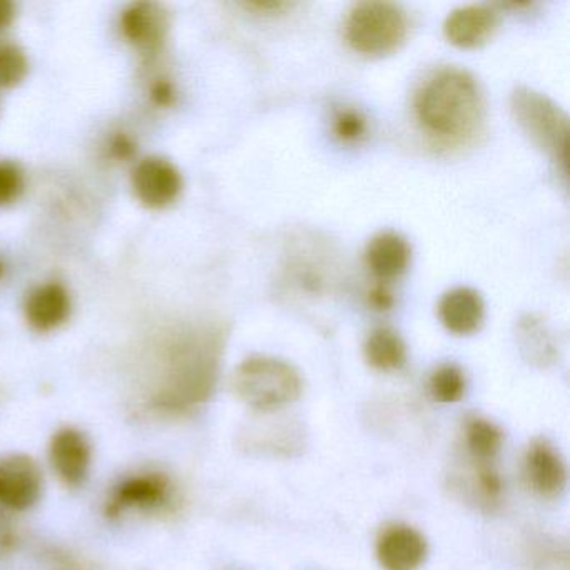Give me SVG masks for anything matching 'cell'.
<instances>
[{
    "instance_id": "23",
    "label": "cell",
    "mask_w": 570,
    "mask_h": 570,
    "mask_svg": "<svg viewBox=\"0 0 570 570\" xmlns=\"http://www.w3.org/2000/svg\"><path fill=\"white\" fill-rule=\"evenodd\" d=\"M333 131H335L336 138L342 139V141H358L366 132V119L363 118L362 112L355 111V109H342L335 116Z\"/></svg>"
},
{
    "instance_id": "12",
    "label": "cell",
    "mask_w": 570,
    "mask_h": 570,
    "mask_svg": "<svg viewBox=\"0 0 570 570\" xmlns=\"http://www.w3.org/2000/svg\"><path fill=\"white\" fill-rule=\"evenodd\" d=\"M24 312L29 325L38 332L58 328L71 313L68 289L59 283L36 286L26 298Z\"/></svg>"
},
{
    "instance_id": "22",
    "label": "cell",
    "mask_w": 570,
    "mask_h": 570,
    "mask_svg": "<svg viewBox=\"0 0 570 570\" xmlns=\"http://www.w3.org/2000/svg\"><path fill=\"white\" fill-rule=\"evenodd\" d=\"M24 191V173L16 163L0 161V206L11 205Z\"/></svg>"
},
{
    "instance_id": "13",
    "label": "cell",
    "mask_w": 570,
    "mask_h": 570,
    "mask_svg": "<svg viewBox=\"0 0 570 570\" xmlns=\"http://www.w3.org/2000/svg\"><path fill=\"white\" fill-rule=\"evenodd\" d=\"M51 462L68 485H79L88 475L91 463L88 439L75 429L56 433L51 443Z\"/></svg>"
},
{
    "instance_id": "20",
    "label": "cell",
    "mask_w": 570,
    "mask_h": 570,
    "mask_svg": "<svg viewBox=\"0 0 570 570\" xmlns=\"http://www.w3.org/2000/svg\"><path fill=\"white\" fill-rule=\"evenodd\" d=\"M430 393L440 403H455L465 393V375L456 365H442L430 379Z\"/></svg>"
},
{
    "instance_id": "17",
    "label": "cell",
    "mask_w": 570,
    "mask_h": 570,
    "mask_svg": "<svg viewBox=\"0 0 570 570\" xmlns=\"http://www.w3.org/2000/svg\"><path fill=\"white\" fill-rule=\"evenodd\" d=\"M520 352L533 365H552L559 356V346L549 326L533 315L523 316L517 325Z\"/></svg>"
},
{
    "instance_id": "15",
    "label": "cell",
    "mask_w": 570,
    "mask_h": 570,
    "mask_svg": "<svg viewBox=\"0 0 570 570\" xmlns=\"http://www.w3.org/2000/svg\"><path fill=\"white\" fill-rule=\"evenodd\" d=\"M365 259L373 275L386 282L406 272L412 259V248L399 233L382 232L370 239Z\"/></svg>"
},
{
    "instance_id": "19",
    "label": "cell",
    "mask_w": 570,
    "mask_h": 570,
    "mask_svg": "<svg viewBox=\"0 0 570 570\" xmlns=\"http://www.w3.org/2000/svg\"><path fill=\"white\" fill-rule=\"evenodd\" d=\"M503 433L495 423L485 419L469 420L465 443L475 462L490 463L502 449Z\"/></svg>"
},
{
    "instance_id": "14",
    "label": "cell",
    "mask_w": 570,
    "mask_h": 570,
    "mask_svg": "<svg viewBox=\"0 0 570 570\" xmlns=\"http://www.w3.org/2000/svg\"><path fill=\"white\" fill-rule=\"evenodd\" d=\"M485 315L482 296L475 289L459 286L440 298L439 316L446 330L456 335H469L479 330Z\"/></svg>"
},
{
    "instance_id": "10",
    "label": "cell",
    "mask_w": 570,
    "mask_h": 570,
    "mask_svg": "<svg viewBox=\"0 0 570 570\" xmlns=\"http://www.w3.org/2000/svg\"><path fill=\"white\" fill-rule=\"evenodd\" d=\"M527 479L530 487L546 499H556L567 487L566 460L559 450L547 442L535 440L529 446L525 459Z\"/></svg>"
},
{
    "instance_id": "21",
    "label": "cell",
    "mask_w": 570,
    "mask_h": 570,
    "mask_svg": "<svg viewBox=\"0 0 570 570\" xmlns=\"http://www.w3.org/2000/svg\"><path fill=\"white\" fill-rule=\"evenodd\" d=\"M29 71L26 52L12 42H0V89L14 88Z\"/></svg>"
},
{
    "instance_id": "26",
    "label": "cell",
    "mask_w": 570,
    "mask_h": 570,
    "mask_svg": "<svg viewBox=\"0 0 570 570\" xmlns=\"http://www.w3.org/2000/svg\"><path fill=\"white\" fill-rule=\"evenodd\" d=\"M16 8L9 0H0V32L8 29L14 21Z\"/></svg>"
},
{
    "instance_id": "25",
    "label": "cell",
    "mask_w": 570,
    "mask_h": 570,
    "mask_svg": "<svg viewBox=\"0 0 570 570\" xmlns=\"http://www.w3.org/2000/svg\"><path fill=\"white\" fill-rule=\"evenodd\" d=\"M370 303L376 309H389L393 305V295L386 286L379 285L370 293Z\"/></svg>"
},
{
    "instance_id": "11",
    "label": "cell",
    "mask_w": 570,
    "mask_h": 570,
    "mask_svg": "<svg viewBox=\"0 0 570 570\" xmlns=\"http://www.w3.org/2000/svg\"><path fill=\"white\" fill-rule=\"evenodd\" d=\"M168 28V12L155 2H136L121 16L122 35L142 51L151 52L161 48Z\"/></svg>"
},
{
    "instance_id": "8",
    "label": "cell",
    "mask_w": 570,
    "mask_h": 570,
    "mask_svg": "<svg viewBox=\"0 0 570 570\" xmlns=\"http://www.w3.org/2000/svg\"><path fill=\"white\" fill-rule=\"evenodd\" d=\"M425 537L410 525L386 527L376 543V557L383 570H419L425 562Z\"/></svg>"
},
{
    "instance_id": "9",
    "label": "cell",
    "mask_w": 570,
    "mask_h": 570,
    "mask_svg": "<svg viewBox=\"0 0 570 570\" xmlns=\"http://www.w3.org/2000/svg\"><path fill=\"white\" fill-rule=\"evenodd\" d=\"M499 26V12L490 4H469L453 9L443 22V32L452 45L475 48L492 38Z\"/></svg>"
},
{
    "instance_id": "2",
    "label": "cell",
    "mask_w": 570,
    "mask_h": 570,
    "mask_svg": "<svg viewBox=\"0 0 570 570\" xmlns=\"http://www.w3.org/2000/svg\"><path fill=\"white\" fill-rule=\"evenodd\" d=\"M223 345L225 335L218 326H189L178 333L166 350L156 403L171 412H186L205 402L218 380Z\"/></svg>"
},
{
    "instance_id": "1",
    "label": "cell",
    "mask_w": 570,
    "mask_h": 570,
    "mask_svg": "<svg viewBox=\"0 0 570 570\" xmlns=\"http://www.w3.org/2000/svg\"><path fill=\"white\" fill-rule=\"evenodd\" d=\"M416 121L443 145H462L479 131L485 115L482 91L472 72L456 66L436 69L416 89Z\"/></svg>"
},
{
    "instance_id": "28",
    "label": "cell",
    "mask_w": 570,
    "mask_h": 570,
    "mask_svg": "<svg viewBox=\"0 0 570 570\" xmlns=\"http://www.w3.org/2000/svg\"><path fill=\"white\" fill-rule=\"evenodd\" d=\"M252 8L262 9V11H278V9L286 8V4L283 2H255L252 4Z\"/></svg>"
},
{
    "instance_id": "4",
    "label": "cell",
    "mask_w": 570,
    "mask_h": 570,
    "mask_svg": "<svg viewBox=\"0 0 570 570\" xmlns=\"http://www.w3.org/2000/svg\"><path fill=\"white\" fill-rule=\"evenodd\" d=\"M513 118L537 148L567 166L569 151V116L549 96L519 86L510 96Z\"/></svg>"
},
{
    "instance_id": "5",
    "label": "cell",
    "mask_w": 570,
    "mask_h": 570,
    "mask_svg": "<svg viewBox=\"0 0 570 570\" xmlns=\"http://www.w3.org/2000/svg\"><path fill=\"white\" fill-rule=\"evenodd\" d=\"M409 31L406 14L392 2H360L353 6L345 22V36L355 51L366 56L392 52L402 45Z\"/></svg>"
},
{
    "instance_id": "24",
    "label": "cell",
    "mask_w": 570,
    "mask_h": 570,
    "mask_svg": "<svg viewBox=\"0 0 570 570\" xmlns=\"http://www.w3.org/2000/svg\"><path fill=\"white\" fill-rule=\"evenodd\" d=\"M476 485H479L485 502H497L502 495V480L489 463H480L479 470H476Z\"/></svg>"
},
{
    "instance_id": "18",
    "label": "cell",
    "mask_w": 570,
    "mask_h": 570,
    "mask_svg": "<svg viewBox=\"0 0 570 570\" xmlns=\"http://www.w3.org/2000/svg\"><path fill=\"white\" fill-rule=\"evenodd\" d=\"M366 362L380 372L402 368L406 362V345L399 333L390 328H376L365 342Z\"/></svg>"
},
{
    "instance_id": "27",
    "label": "cell",
    "mask_w": 570,
    "mask_h": 570,
    "mask_svg": "<svg viewBox=\"0 0 570 570\" xmlns=\"http://www.w3.org/2000/svg\"><path fill=\"white\" fill-rule=\"evenodd\" d=\"M153 95H155V98L158 99L161 105H168L173 99L171 86H169L168 82H158Z\"/></svg>"
},
{
    "instance_id": "7",
    "label": "cell",
    "mask_w": 570,
    "mask_h": 570,
    "mask_svg": "<svg viewBox=\"0 0 570 570\" xmlns=\"http://www.w3.org/2000/svg\"><path fill=\"white\" fill-rule=\"evenodd\" d=\"M42 492V473L28 455H11L0 460V503L8 509H31Z\"/></svg>"
},
{
    "instance_id": "16",
    "label": "cell",
    "mask_w": 570,
    "mask_h": 570,
    "mask_svg": "<svg viewBox=\"0 0 570 570\" xmlns=\"http://www.w3.org/2000/svg\"><path fill=\"white\" fill-rule=\"evenodd\" d=\"M169 490L171 487H169L168 479L159 473L132 476V479L125 480L116 490L111 512H121L131 507H138V509L161 507L169 499Z\"/></svg>"
},
{
    "instance_id": "6",
    "label": "cell",
    "mask_w": 570,
    "mask_h": 570,
    "mask_svg": "<svg viewBox=\"0 0 570 570\" xmlns=\"http://www.w3.org/2000/svg\"><path fill=\"white\" fill-rule=\"evenodd\" d=\"M132 188L149 208L171 205L183 189L179 169L161 156L141 159L132 171Z\"/></svg>"
},
{
    "instance_id": "3",
    "label": "cell",
    "mask_w": 570,
    "mask_h": 570,
    "mask_svg": "<svg viewBox=\"0 0 570 570\" xmlns=\"http://www.w3.org/2000/svg\"><path fill=\"white\" fill-rule=\"evenodd\" d=\"M233 389L246 405L269 412L298 400L303 380L298 370L285 360L252 356L236 368Z\"/></svg>"
}]
</instances>
